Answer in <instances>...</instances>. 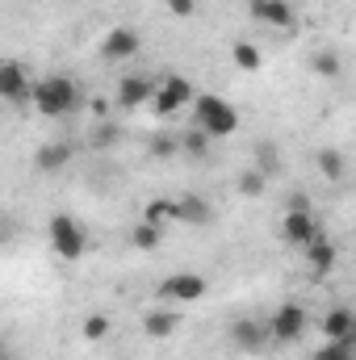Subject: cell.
I'll use <instances>...</instances> for the list:
<instances>
[{
	"instance_id": "obj_13",
	"label": "cell",
	"mask_w": 356,
	"mask_h": 360,
	"mask_svg": "<svg viewBox=\"0 0 356 360\" xmlns=\"http://www.w3.org/2000/svg\"><path fill=\"white\" fill-rule=\"evenodd\" d=\"M306 260H310V272H314V276H327V272L336 269V243H331L327 235H319V239L306 248Z\"/></svg>"
},
{
	"instance_id": "obj_3",
	"label": "cell",
	"mask_w": 356,
	"mask_h": 360,
	"mask_svg": "<svg viewBox=\"0 0 356 360\" xmlns=\"http://www.w3.org/2000/svg\"><path fill=\"white\" fill-rule=\"evenodd\" d=\"M46 239H51V252H55L59 260H80L84 248H89V235H84V226H80L72 214H51Z\"/></svg>"
},
{
	"instance_id": "obj_14",
	"label": "cell",
	"mask_w": 356,
	"mask_h": 360,
	"mask_svg": "<svg viewBox=\"0 0 356 360\" xmlns=\"http://www.w3.org/2000/svg\"><path fill=\"white\" fill-rule=\"evenodd\" d=\"M177 323H180V314H172V310H147L143 314V331L151 340H168L177 331Z\"/></svg>"
},
{
	"instance_id": "obj_11",
	"label": "cell",
	"mask_w": 356,
	"mask_h": 360,
	"mask_svg": "<svg viewBox=\"0 0 356 360\" xmlns=\"http://www.w3.org/2000/svg\"><path fill=\"white\" fill-rule=\"evenodd\" d=\"M231 340H235V348H239V352H260L268 340H272V331H268V323L239 319V323L231 327Z\"/></svg>"
},
{
	"instance_id": "obj_23",
	"label": "cell",
	"mask_w": 356,
	"mask_h": 360,
	"mask_svg": "<svg viewBox=\"0 0 356 360\" xmlns=\"http://www.w3.org/2000/svg\"><path fill=\"white\" fill-rule=\"evenodd\" d=\"M256 168L265 176H276L281 172V155H276V143H256Z\"/></svg>"
},
{
	"instance_id": "obj_1",
	"label": "cell",
	"mask_w": 356,
	"mask_h": 360,
	"mask_svg": "<svg viewBox=\"0 0 356 360\" xmlns=\"http://www.w3.org/2000/svg\"><path fill=\"white\" fill-rule=\"evenodd\" d=\"M193 117H197V130H205L210 139H231L239 130V113L231 101L214 96V92H201L193 101Z\"/></svg>"
},
{
	"instance_id": "obj_24",
	"label": "cell",
	"mask_w": 356,
	"mask_h": 360,
	"mask_svg": "<svg viewBox=\"0 0 356 360\" xmlns=\"http://www.w3.org/2000/svg\"><path fill=\"white\" fill-rule=\"evenodd\" d=\"M310 68H314L319 76H327V80H336L344 63H340V55H336V51H314V59H310Z\"/></svg>"
},
{
	"instance_id": "obj_29",
	"label": "cell",
	"mask_w": 356,
	"mask_h": 360,
	"mask_svg": "<svg viewBox=\"0 0 356 360\" xmlns=\"http://www.w3.org/2000/svg\"><path fill=\"white\" fill-rule=\"evenodd\" d=\"M4 360H8V356H4Z\"/></svg>"
},
{
	"instance_id": "obj_19",
	"label": "cell",
	"mask_w": 356,
	"mask_h": 360,
	"mask_svg": "<svg viewBox=\"0 0 356 360\" xmlns=\"http://www.w3.org/2000/svg\"><path fill=\"white\" fill-rule=\"evenodd\" d=\"M143 222H151V226H164V222H177V201H147L143 205Z\"/></svg>"
},
{
	"instance_id": "obj_7",
	"label": "cell",
	"mask_w": 356,
	"mask_h": 360,
	"mask_svg": "<svg viewBox=\"0 0 356 360\" xmlns=\"http://www.w3.org/2000/svg\"><path fill=\"white\" fill-rule=\"evenodd\" d=\"M139 46H143V38H139V30H130V25H113V30L101 38V55H105V59H113V63L134 59V55H139Z\"/></svg>"
},
{
	"instance_id": "obj_25",
	"label": "cell",
	"mask_w": 356,
	"mask_h": 360,
	"mask_svg": "<svg viewBox=\"0 0 356 360\" xmlns=\"http://www.w3.org/2000/svg\"><path fill=\"white\" fill-rule=\"evenodd\" d=\"M265 172H260V168H252V172H243V176H239V193H243V197H260V193H265Z\"/></svg>"
},
{
	"instance_id": "obj_22",
	"label": "cell",
	"mask_w": 356,
	"mask_h": 360,
	"mask_svg": "<svg viewBox=\"0 0 356 360\" xmlns=\"http://www.w3.org/2000/svg\"><path fill=\"white\" fill-rule=\"evenodd\" d=\"M344 168H348V164H344V155H340L336 147H323V151H319V172H323L327 180H340Z\"/></svg>"
},
{
	"instance_id": "obj_6",
	"label": "cell",
	"mask_w": 356,
	"mask_h": 360,
	"mask_svg": "<svg viewBox=\"0 0 356 360\" xmlns=\"http://www.w3.org/2000/svg\"><path fill=\"white\" fill-rule=\"evenodd\" d=\"M268 331H272L276 344H293V340H302V331H306V310L293 306V302H285V306L268 319Z\"/></svg>"
},
{
	"instance_id": "obj_5",
	"label": "cell",
	"mask_w": 356,
	"mask_h": 360,
	"mask_svg": "<svg viewBox=\"0 0 356 360\" xmlns=\"http://www.w3.org/2000/svg\"><path fill=\"white\" fill-rule=\"evenodd\" d=\"M189 101H197L193 89H189V80H184V76H168V80L155 89V113H160V117H177Z\"/></svg>"
},
{
	"instance_id": "obj_18",
	"label": "cell",
	"mask_w": 356,
	"mask_h": 360,
	"mask_svg": "<svg viewBox=\"0 0 356 360\" xmlns=\"http://www.w3.org/2000/svg\"><path fill=\"white\" fill-rule=\"evenodd\" d=\"M231 59H235L239 72H260V63H265V55H260L252 42H235V46H231Z\"/></svg>"
},
{
	"instance_id": "obj_16",
	"label": "cell",
	"mask_w": 356,
	"mask_h": 360,
	"mask_svg": "<svg viewBox=\"0 0 356 360\" xmlns=\"http://www.w3.org/2000/svg\"><path fill=\"white\" fill-rule=\"evenodd\" d=\"M352 327H356V314H352V310H344V306H340V310H331V314L323 319V335H327V340H348V335H352Z\"/></svg>"
},
{
	"instance_id": "obj_15",
	"label": "cell",
	"mask_w": 356,
	"mask_h": 360,
	"mask_svg": "<svg viewBox=\"0 0 356 360\" xmlns=\"http://www.w3.org/2000/svg\"><path fill=\"white\" fill-rule=\"evenodd\" d=\"M68 160H72V147H68V143H46V147L34 155V168H38V172H55V168H63Z\"/></svg>"
},
{
	"instance_id": "obj_9",
	"label": "cell",
	"mask_w": 356,
	"mask_h": 360,
	"mask_svg": "<svg viewBox=\"0 0 356 360\" xmlns=\"http://www.w3.org/2000/svg\"><path fill=\"white\" fill-rule=\"evenodd\" d=\"M0 96L4 101H30L34 96V80L25 76V68L21 63H0Z\"/></svg>"
},
{
	"instance_id": "obj_12",
	"label": "cell",
	"mask_w": 356,
	"mask_h": 360,
	"mask_svg": "<svg viewBox=\"0 0 356 360\" xmlns=\"http://www.w3.org/2000/svg\"><path fill=\"white\" fill-rule=\"evenodd\" d=\"M151 96H155V80H147V76H126L117 84V105L122 109H134V105H143Z\"/></svg>"
},
{
	"instance_id": "obj_10",
	"label": "cell",
	"mask_w": 356,
	"mask_h": 360,
	"mask_svg": "<svg viewBox=\"0 0 356 360\" xmlns=\"http://www.w3.org/2000/svg\"><path fill=\"white\" fill-rule=\"evenodd\" d=\"M252 17L260 25H272V30H289L293 25V4L289 0H248Z\"/></svg>"
},
{
	"instance_id": "obj_26",
	"label": "cell",
	"mask_w": 356,
	"mask_h": 360,
	"mask_svg": "<svg viewBox=\"0 0 356 360\" xmlns=\"http://www.w3.org/2000/svg\"><path fill=\"white\" fill-rule=\"evenodd\" d=\"M105 335H109V319H105V314H89V319H84V340L96 344V340H105Z\"/></svg>"
},
{
	"instance_id": "obj_28",
	"label": "cell",
	"mask_w": 356,
	"mask_h": 360,
	"mask_svg": "<svg viewBox=\"0 0 356 360\" xmlns=\"http://www.w3.org/2000/svg\"><path fill=\"white\" fill-rule=\"evenodd\" d=\"M205 143H210V134H205V130H193V134L184 139V147H189L193 155H205Z\"/></svg>"
},
{
	"instance_id": "obj_20",
	"label": "cell",
	"mask_w": 356,
	"mask_h": 360,
	"mask_svg": "<svg viewBox=\"0 0 356 360\" xmlns=\"http://www.w3.org/2000/svg\"><path fill=\"white\" fill-rule=\"evenodd\" d=\"M352 356H356V340L348 335V340H327L310 360H352Z\"/></svg>"
},
{
	"instance_id": "obj_17",
	"label": "cell",
	"mask_w": 356,
	"mask_h": 360,
	"mask_svg": "<svg viewBox=\"0 0 356 360\" xmlns=\"http://www.w3.org/2000/svg\"><path fill=\"white\" fill-rule=\"evenodd\" d=\"M177 222H193V226L210 222V201H201V197H180L177 201Z\"/></svg>"
},
{
	"instance_id": "obj_8",
	"label": "cell",
	"mask_w": 356,
	"mask_h": 360,
	"mask_svg": "<svg viewBox=\"0 0 356 360\" xmlns=\"http://www.w3.org/2000/svg\"><path fill=\"white\" fill-rule=\"evenodd\" d=\"M160 297L164 302H197V297H205V281H201V272H177L160 285Z\"/></svg>"
},
{
	"instance_id": "obj_2",
	"label": "cell",
	"mask_w": 356,
	"mask_h": 360,
	"mask_svg": "<svg viewBox=\"0 0 356 360\" xmlns=\"http://www.w3.org/2000/svg\"><path fill=\"white\" fill-rule=\"evenodd\" d=\"M30 101H34V109L42 117H63V113H72L80 105V92H76V80H68V76H46V80L34 84Z\"/></svg>"
},
{
	"instance_id": "obj_21",
	"label": "cell",
	"mask_w": 356,
	"mask_h": 360,
	"mask_svg": "<svg viewBox=\"0 0 356 360\" xmlns=\"http://www.w3.org/2000/svg\"><path fill=\"white\" fill-rule=\"evenodd\" d=\"M160 239H164V231H160V226H151V222H139V226L130 231V243H134L139 252H155V248H160Z\"/></svg>"
},
{
	"instance_id": "obj_4",
	"label": "cell",
	"mask_w": 356,
	"mask_h": 360,
	"mask_svg": "<svg viewBox=\"0 0 356 360\" xmlns=\"http://www.w3.org/2000/svg\"><path fill=\"white\" fill-rule=\"evenodd\" d=\"M281 235H285V243H293V248H302V252L319 239V226H314V218H310V201H306V197H293V201H289V214H285V222H281Z\"/></svg>"
},
{
	"instance_id": "obj_27",
	"label": "cell",
	"mask_w": 356,
	"mask_h": 360,
	"mask_svg": "<svg viewBox=\"0 0 356 360\" xmlns=\"http://www.w3.org/2000/svg\"><path fill=\"white\" fill-rule=\"evenodd\" d=\"M164 4H168V13L180 17V21H189V17L197 13V0H164Z\"/></svg>"
}]
</instances>
